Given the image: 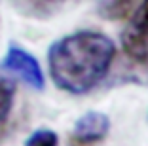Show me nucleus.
<instances>
[{
	"label": "nucleus",
	"instance_id": "obj_1",
	"mask_svg": "<svg viewBox=\"0 0 148 146\" xmlns=\"http://www.w3.org/2000/svg\"><path fill=\"white\" fill-rule=\"evenodd\" d=\"M116 57V46L99 30H78L53 42L48 69L53 84L70 95H84L106 78Z\"/></svg>",
	"mask_w": 148,
	"mask_h": 146
},
{
	"label": "nucleus",
	"instance_id": "obj_2",
	"mask_svg": "<svg viewBox=\"0 0 148 146\" xmlns=\"http://www.w3.org/2000/svg\"><path fill=\"white\" fill-rule=\"evenodd\" d=\"M2 69L15 74L21 82H25L29 87H32L36 91H42L44 86H46V78H44V72H42V66H40L38 59L19 46L12 44L8 47L4 61H2Z\"/></svg>",
	"mask_w": 148,
	"mask_h": 146
},
{
	"label": "nucleus",
	"instance_id": "obj_3",
	"mask_svg": "<svg viewBox=\"0 0 148 146\" xmlns=\"http://www.w3.org/2000/svg\"><path fill=\"white\" fill-rule=\"evenodd\" d=\"M123 51L135 61H148V0H143L139 12L122 32Z\"/></svg>",
	"mask_w": 148,
	"mask_h": 146
},
{
	"label": "nucleus",
	"instance_id": "obj_4",
	"mask_svg": "<svg viewBox=\"0 0 148 146\" xmlns=\"http://www.w3.org/2000/svg\"><path fill=\"white\" fill-rule=\"evenodd\" d=\"M110 120L106 114L97 110H89L76 120L74 123V141L80 144H95L108 135Z\"/></svg>",
	"mask_w": 148,
	"mask_h": 146
},
{
	"label": "nucleus",
	"instance_id": "obj_5",
	"mask_svg": "<svg viewBox=\"0 0 148 146\" xmlns=\"http://www.w3.org/2000/svg\"><path fill=\"white\" fill-rule=\"evenodd\" d=\"M13 101H15V86L10 80L0 78V125H4L12 114Z\"/></svg>",
	"mask_w": 148,
	"mask_h": 146
},
{
	"label": "nucleus",
	"instance_id": "obj_6",
	"mask_svg": "<svg viewBox=\"0 0 148 146\" xmlns=\"http://www.w3.org/2000/svg\"><path fill=\"white\" fill-rule=\"evenodd\" d=\"M135 8V0H105L101 13L106 19H122L127 17Z\"/></svg>",
	"mask_w": 148,
	"mask_h": 146
},
{
	"label": "nucleus",
	"instance_id": "obj_7",
	"mask_svg": "<svg viewBox=\"0 0 148 146\" xmlns=\"http://www.w3.org/2000/svg\"><path fill=\"white\" fill-rule=\"evenodd\" d=\"M25 146H59V137L51 129H36L27 138Z\"/></svg>",
	"mask_w": 148,
	"mask_h": 146
}]
</instances>
